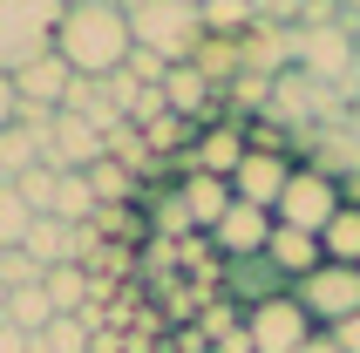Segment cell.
Here are the masks:
<instances>
[{
    "instance_id": "6da1fadb",
    "label": "cell",
    "mask_w": 360,
    "mask_h": 353,
    "mask_svg": "<svg viewBox=\"0 0 360 353\" xmlns=\"http://www.w3.org/2000/svg\"><path fill=\"white\" fill-rule=\"evenodd\" d=\"M129 20L122 0H61V27H55V55L68 61L75 82H109L129 68Z\"/></svg>"
},
{
    "instance_id": "7a4b0ae2",
    "label": "cell",
    "mask_w": 360,
    "mask_h": 353,
    "mask_svg": "<svg viewBox=\"0 0 360 353\" xmlns=\"http://www.w3.org/2000/svg\"><path fill=\"white\" fill-rule=\"evenodd\" d=\"M122 20H129V41L150 48L163 68H184L204 48V7L198 0H122Z\"/></svg>"
},
{
    "instance_id": "3957f363",
    "label": "cell",
    "mask_w": 360,
    "mask_h": 353,
    "mask_svg": "<svg viewBox=\"0 0 360 353\" xmlns=\"http://www.w3.org/2000/svg\"><path fill=\"white\" fill-rule=\"evenodd\" d=\"M61 0H0V75L14 82L27 61L55 55Z\"/></svg>"
},
{
    "instance_id": "277c9868",
    "label": "cell",
    "mask_w": 360,
    "mask_h": 353,
    "mask_svg": "<svg viewBox=\"0 0 360 353\" xmlns=\"http://www.w3.org/2000/svg\"><path fill=\"white\" fill-rule=\"evenodd\" d=\"M340 204H347L340 184H333L326 170H313V163H300V170H292V184H285V197H279V211H272V224L320 238L326 224H333V211H340Z\"/></svg>"
},
{
    "instance_id": "5b68a950",
    "label": "cell",
    "mask_w": 360,
    "mask_h": 353,
    "mask_svg": "<svg viewBox=\"0 0 360 353\" xmlns=\"http://www.w3.org/2000/svg\"><path fill=\"white\" fill-rule=\"evenodd\" d=\"M292 299H300V313L313 319V333H333V326H347V319L360 313V272L354 265H320L313 278L292 285Z\"/></svg>"
},
{
    "instance_id": "8992f818",
    "label": "cell",
    "mask_w": 360,
    "mask_h": 353,
    "mask_svg": "<svg viewBox=\"0 0 360 353\" xmlns=\"http://www.w3.org/2000/svg\"><path fill=\"white\" fill-rule=\"evenodd\" d=\"M245 340H252V353H300L306 340H313V319L300 313L292 293H279V299L245 306Z\"/></svg>"
},
{
    "instance_id": "52a82bcc",
    "label": "cell",
    "mask_w": 360,
    "mask_h": 353,
    "mask_svg": "<svg viewBox=\"0 0 360 353\" xmlns=\"http://www.w3.org/2000/svg\"><path fill=\"white\" fill-rule=\"evenodd\" d=\"M300 157H272V150H245V163L231 170V197L252 204V211H279L285 184H292Z\"/></svg>"
},
{
    "instance_id": "ba28073f",
    "label": "cell",
    "mask_w": 360,
    "mask_h": 353,
    "mask_svg": "<svg viewBox=\"0 0 360 353\" xmlns=\"http://www.w3.org/2000/svg\"><path fill=\"white\" fill-rule=\"evenodd\" d=\"M68 89H75V75H68L61 55H41V61H27V68L14 75L20 116H61V109H68Z\"/></svg>"
},
{
    "instance_id": "9c48e42d",
    "label": "cell",
    "mask_w": 360,
    "mask_h": 353,
    "mask_svg": "<svg viewBox=\"0 0 360 353\" xmlns=\"http://www.w3.org/2000/svg\"><path fill=\"white\" fill-rule=\"evenodd\" d=\"M211 245H218L231 265H252V258H265V245H272V211L231 204V211H224V224L211 231Z\"/></svg>"
},
{
    "instance_id": "30bf717a",
    "label": "cell",
    "mask_w": 360,
    "mask_h": 353,
    "mask_svg": "<svg viewBox=\"0 0 360 353\" xmlns=\"http://www.w3.org/2000/svg\"><path fill=\"white\" fill-rule=\"evenodd\" d=\"M177 204H184V217H191V231H218L224 224V211H231V204H238V197H231V184H224V176H204V170H184V184H177Z\"/></svg>"
},
{
    "instance_id": "8fae6325",
    "label": "cell",
    "mask_w": 360,
    "mask_h": 353,
    "mask_svg": "<svg viewBox=\"0 0 360 353\" xmlns=\"http://www.w3.org/2000/svg\"><path fill=\"white\" fill-rule=\"evenodd\" d=\"M265 265L285 278V285H300V278H313L326 265L320 252V238H306V231H285V224H272V245H265Z\"/></svg>"
},
{
    "instance_id": "7c38bea8",
    "label": "cell",
    "mask_w": 360,
    "mask_h": 353,
    "mask_svg": "<svg viewBox=\"0 0 360 353\" xmlns=\"http://www.w3.org/2000/svg\"><path fill=\"white\" fill-rule=\"evenodd\" d=\"M238 163H245V129L238 122H211V129L198 136V150L184 157V170H204V176H224V184H231Z\"/></svg>"
},
{
    "instance_id": "4fadbf2b",
    "label": "cell",
    "mask_w": 360,
    "mask_h": 353,
    "mask_svg": "<svg viewBox=\"0 0 360 353\" xmlns=\"http://www.w3.org/2000/svg\"><path fill=\"white\" fill-rule=\"evenodd\" d=\"M211 96H218V89H211V82H204L191 61L163 75V109H170V116H184V122H198L204 109H211Z\"/></svg>"
},
{
    "instance_id": "5bb4252c",
    "label": "cell",
    "mask_w": 360,
    "mask_h": 353,
    "mask_svg": "<svg viewBox=\"0 0 360 353\" xmlns=\"http://www.w3.org/2000/svg\"><path fill=\"white\" fill-rule=\"evenodd\" d=\"M198 7H204V34L211 41H245L259 27V7L252 0H198Z\"/></svg>"
},
{
    "instance_id": "9a60e30c",
    "label": "cell",
    "mask_w": 360,
    "mask_h": 353,
    "mask_svg": "<svg viewBox=\"0 0 360 353\" xmlns=\"http://www.w3.org/2000/svg\"><path fill=\"white\" fill-rule=\"evenodd\" d=\"M320 252H326V265H354L360 272V204L333 211V224L320 231Z\"/></svg>"
},
{
    "instance_id": "2e32d148",
    "label": "cell",
    "mask_w": 360,
    "mask_h": 353,
    "mask_svg": "<svg viewBox=\"0 0 360 353\" xmlns=\"http://www.w3.org/2000/svg\"><path fill=\"white\" fill-rule=\"evenodd\" d=\"M41 285H48V306H55V313H89V299H96L89 265H55Z\"/></svg>"
},
{
    "instance_id": "e0dca14e",
    "label": "cell",
    "mask_w": 360,
    "mask_h": 353,
    "mask_svg": "<svg viewBox=\"0 0 360 353\" xmlns=\"http://www.w3.org/2000/svg\"><path fill=\"white\" fill-rule=\"evenodd\" d=\"M7 326H20V333L34 340L55 326V306H48V285H20V293H7Z\"/></svg>"
},
{
    "instance_id": "ac0fdd59",
    "label": "cell",
    "mask_w": 360,
    "mask_h": 353,
    "mask_svg": "<svg viewBox=\"0 0 360 353\" xmlns=\"http://www.w3.org/2000/svg\"><path fill=\"white\" fill-rule=\"evenodd\" d=\"M96 211H102V204H96V191H89V176L61 170L55 176V217H61V224H89Z\"/></svg>"
},
{
    "instance_id": "d6986e66",
    "label": "cell",
    "mask_w": 360,
    "mask_h": 353,
    "mask_svg": "<svg viewBox=\"0 0 360 353\" xmlns=\"http://www.w3.org/2000/svg\"><path fill=\"white\" fill-rule=\"evenodd\" d=\"M82 176H89V191H96V204H102V211H122V204L136 197V176L122 170L116 157H102L96 170H82Z\"/></svg>"
},
{
    "instance_id": "ffe728a7",
    "label": "cell",
    "mask_w": 360,
    "mask_h": 353,
    "mask_svg": "<svg viewBox=\"0 0 360 353\" xmlns=\"http://www.w3.org/2000/svg\"><path fill=\"white\" fill-rule=\"evenodd\" d=\"M27 231H34V211L20 204L14 184H0V252H20V245H27Z\"/></svg>"
},
{
    "instance_id": "44dd1931",
    "label": "cell",
    "mask_w": 360,
    "mask_h": 353,
    "mask_svg": "<svg viewBox=\"0 0 360 353\" xmlns=\"http://www.w3.org/2000/svg\"><path fill=\"white\" fill-rule=\"evenodd\" d=\"M55 176H61V170H48V163H41V170H27V176L14 184L20 204H27L34 217H55Z\"/></svg>"
},
{
    "instance_id": "7402d4cb",
    "label": "cell",
    "mask_w": 360,
    "mask_h": 353,
    "mask_svg": "<svg viewBox=\"0 0 360 353\" xmlns=\"http://www.w3.org/2000/svg\"><path fill=\"white\" fill-rule=\"evenodd\" d=\"M41 278H48V272H41L27 252H0V285H7V293H20V285H41Z\"/></svg>"
},
{
    "instance_id": "603a6c76",
    "label": "cell",
    "mask_w": 360,
    "mask_h": 353,
    "mask_svg": "<svg viewBox=\"0 0 360 353\" xmlns=\"http://www.w3.org/2000/svg\"><path fill=\"white\" fill-rule=\"evenodd\" d=\"M14 122H20V96H14V82L0 75V136H7Z\"/></svg>"
},
{
    "instance_id": "cb8c5ba5",
    "label": "cell",
    "mask_w": 360,
    "mask_h": 353,
    "mask_svg": "<svg viewBox=\"0 0 360 353\" xmlns=\"http://www.w3.org/2000/svg\"><path fill=\"white\" fill-rule=\"evenodd\" d=\"M0 353H34V340L20 333V326H7V319H0Z\"/></svg>"
},
{
    "instance_id": "d4e9b609",
    "label": "cell",
    "mask_w": 360,
    "mask_h": 353,
    "mask_svg": "<svg viewBox=\"0 0 360 353\" xmlns=\"http://www.w3.org/2000/svg\"><path fill=\"white\" fill-rule=\"evenodd\" d=\"M333 347H340V353H360V313L347 319V326H333Z\"/></svg>"
},
{
    "instance_id": "484cf974",
    "label": "cell",
    "mask_w": 360,
    "mask_h": 353,
    "mask_svg": "<svg viewBox=\"0 0 360 353\" xmlns=\"http://www.w3.org/2000/svg\"><path fill=\"white\" fill-rule=\"evenodd\" d=\"M300 353H340V347H333V333H313V340H306Z\"/></svg>"
},
{
    "instance_id": "4316f807",
    "label": "cell",
    "mask_w": 360,
    "mask_h": 353,
    "mask_svg": "<svg viewBox=\"0 0 360 353\" xmlns=\"http://www.w3.org/2000/svg\"><path fill=\"white\" fill-rule=\"evenodd\" d=\"M347 129H354V136H360V102H354V109H347Z\"/></svg>"
}]
</instances>
